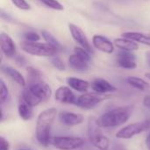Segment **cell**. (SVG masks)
<instances>
[{"instance_id":"obj_1","label":"cell","mask_w":150,"mask_h":150,"mask_svg":"<svg viewBox=\"0 0 150 150\" xmlns=\"http://www.w3.org/2000/svg\"><path fill=\"white\" fill-rule=\"evenodd\" d=\"M57 113L56 108H49L43 111L37 118L36 139L43 147H47L50 143L51 129Z\"/></svg>"},{"instance_id":"obj_2","label":"cell","mask_w":150,"mask_h":150,"mask_svg":"<svg viewBox=\"0 0 150 150\" xmlns=\"http://www.w3.org/2000/svg\"><path fill=\"white\" fill-rule=\"evenodd\" d=\"M134 106L132 105H123L105 112L98 119L102 127H114L126 123L131 117Z\"/></svg>"},{"instance_id":"obj_3","label":"cell","mask_w":150,"mask_h":150,"mask_svg":"<svg viewBox=\"0 0 150 150\" xmlns=\"http://www.w3.org/2000/svg\"><path fill=\"white\" fill-rule=\"evenodd\" d=\"M101 128L102 127L99 124L98 119L95 117L89 118L87 133L90 142L98 149L108 150L110 147V141L105 135H104Z\"/></svg>"},{"instance_id":"obj_4","label":"cell","mask_w":150,"mask_h":150,"mask_svg":"<svg viewBox=\"0 0 150 150\" xmlns=\"http://www.w3.org/2000/svg\"><path fill=\"white\" fill-rule=\"evenodd\" d=\"M20 47L25 53L38 56H54L58 52V49L48 43L23 41L21 42Z\"/></svg>"},{"instance_id":"obj_5","label":"cell","mask_w":150,"mask_h":150,"mask_svg":"<svg viewBox=\"0 0 150 150\" xmlns=\"http://www.w3.org/2000/svg\"><path fill=\"white\" fill-rule=\"evenodd\" d=\"M150 128V119L145 120L141 122H135L129 124L120 130H119L116 134V137L118 139L127 140L131 139L134 136L140 134Z\"/></svg>"},{"instance_id":"obj_6","label":"cell","mask_w":150,"mask_h":150,"mask_svg":"<svg viewBox=\"0 0 150 150\" xmlns=\"http://www.w3.org/2000/svg\"><path fill=\"white\" fill-rule=\"evenodd\" d=\"M109 96L105 94H100L98 92H84L83 95L79 96L76 99V105L83 109H92L104 100H106Z\"/></svg>"},{"instance_id":"obj_7","label":"cell","mask_w":150,"mask_h":150,"mask_svg":"<svg viewBox=\"0 0 150 150\" xmlns=\"http://www.w3.org/2000/svg\"><path fill=\"white\" fill-rule=\"evenodd\" d=\"M52 144L57 149L74 150L82 147L84 144V141L80 137L56 136L53 138Z\"/></svg>"},{"instance_id":"obj_8","label":"cell","mask_w":150,"mask_h":150,"mask_svg":"<svg viewBox=\"0 0 150 150\" xmlns=\"http://www.w3.org/2000/svg\"><path fill=\"white\" fill-rule=\"evenodd\" d=\"M69 32L71 33V36L72 38L82 47H83L84 49H86L89 53L91 54H93L94 51L84 33V32L77 25H74V24H69Z\"/></svg>"},{"instance_id":"obj_9","label":"cell","mask_w":150,"mask_h":150,"mask_svg":"<svg viewBox=\"0 0 150 150\" xmlns=\"http://www.w3.org/2000/svg\"><path fill=\"white\" fill-rule=\"evenodd\" d=\"M28 88L41 102L48 100L52 94V91L49 85L42 81L28 84Z\"/></svg>"},{"instance_id":"obj_10","label":"cell","mask_w":150,"mask_h":150,"mask_svg":"<svg viewBox=\"0 0 150 150\" xmlns=\"http://www.w3.org/2000/svg\"><path fill=\"white\" fill-rule=\"evenodd\" d=\"M117 63L120 67L127 69H134L137 67L136 57L130 51L121 50L117 54Z\"/></svg>"},{"instance_id":"obj_11","label":"cell","mask_w":150,"mask_h":150,"mask_svg":"<svg viewBox=\"0 0 150 150\" xmlns=\"http://www.w3.org/2000/svg\"><path fill=\"white\" fill-rule=\"evenodd\" d=\"M1 50L6 57H14L17 54V48L12 39L6 33H2L0 36Z\"/></svg>"},{"instance_id":"obj_12","label":"cell","mask_w":150,"mask_h":150,"mask_svg":"<svg viewBox=\"0 0 150 150\" xmlns=\"http://www.w3.org/2000/svg\"><path fill=\"white\" fill-rule=\"evenodd\" d=\"M55 99L62 104H76V98L73 91L67 86L59 87L54 94Z\"/></svg>"},{"instance_id":"obj_13","label":"cell","mask_w":150,"mask_h":150,"mask_svg":"<svg viewBox=\"0 0 150 150\" xmlns=\"http://www.w3.org/2000/svg\"><path fill=\"white\" fill-rule=\"evenodd\" d=\"M59 120L62 124L68 127H74L80 125L83 121V116L79 113L62 112L59 114Z\"/></svg>"},{"instance_id":"obj_14","label":"cell","mask_w":150,"mask_h":150,"mask_svg":"<svg viewBox=\"0 0 150 150\" xmlns=\"http://www.w3.org/2000/svg\"><path fill=\"white\" fill-rule=\"evenodd\" d=\"M92 43L97 49L104 53L112 54L114 51V45L105 36L98 35V34L94 35L92 38Z\"/></svg>"},{"instance_id":"obj_15","label":"cell","mask_w":150,"mask_h":150,"mask_svg":"<svg viewBox=\"0 0 150 150\" xmlns=\"http://www.w3.org/2000/svg\"><path fill=\"white\" fill-rule=\"evenodd\" d=\"M91 88L95 92L100 94H105L109 92H114L117 91V88L111 84L107 80L103 78H96L91 83Z\"/></svg>"},{"instance_id":"obj_16","label":"cell","mask_w":150,"mask_h":150,"mask_svg":"<svg viewBox=\"0 0 150 150\" xmlns=\"http://www.w3.org/2000/svg\"><path fill=\"white\" fill-rule=\"evenodd\" d=\"M69 65L71 69L77 71H85L89 68V62L81 58L77 54H73L69 58Z\"/></svg>"},{"instance_id":"obj_17","label":"cell","mask_w":150,"mask_h":150,"mask_svg":"<svg viewBox=\"0 0 150 150\" xmlns=\"http://www.w3.org/2000/svg\"><path fill=\"white\" fill-rule=\"evenodd\" d=\"M67 83L71 89L79 92H86L90 87V83L87 81L76 77H68Z\"/></svg>"},{"instance_id":"obj_18","label":"cell","mask_w":150,"mask_h":150,"mask_svg":"<svg viewBox=\"0 0 150 150\" xmlns=\"http://www.w3.org/2000/svg\"><path fill=\"white\" fill-rule=\"evenodd\" d=\"M113 42L114 45L121 50L134 51L139 48V45L136 42H134V40H132L127 38H117L114 40Z\"/></svg>"},{"instance_id":"obj_19","label":"cell","mask_w":150,"mask_h":150,"mask_svg":"<svg viewBox=\"0 0 150 150\" xmlns=\"http://www.w3.org/2000/svg\"><path fill=\"white\" fill-rule=\"evenodd\" d=\"M2 70L6 76H8L11 80H13L18 85H20V86L25 85V80L24 76L15 69L4 65V66H2Z\"/></svg>"},{"instance_id":"obj_20","label":"cell","mask_w":150,"mask_h":150,"mask_svg":"<svg viewBox=\"0 0 150 150\" xmlns=\"http://www.w3.org/2000/svg\"><path fill=\"white\" fill-rule=\"evenodd\" d=\"M122 36L124 38H127L130 39L132 40L148 45L150 47V36L142 33H137V32H127L122 33Z\"/></svg>"},{"instance_id":"obj_21","label":"cell","mask_w":150,"mask_h":150,"mask_svg":"<svg viewBox=\"0 0 150 150\" xmlns=\"http://www.w3.org/2000/svg\"><path fill=\"white\" fill-rule=\"evenodd\" d=\"M127 82L130 86H132V87H134L139 91H145L150 90L149 83H148L146 81H144L142 78H139L136 76H129L127 79Z\"/></svg>"},{"instance_id":"obj_22","label":"cell","mask_w":150,"mask_h":150,"mask_svg":"<svg viewBox=\"0 0 150 150\" xmlns=\"http://www.w3.org/2000/svg\"><path fill=\"white\" fill-rule=\"evenodd\" d=\"M18 114L20 118L23 120H30L31 119H33L34 115L33 106L29 105L25 102H22L18 105Z\"/></svg>"},{"instance_id":"obj_23","label":"cell","mask_w":150,"mask_h":150,"mask_svg":"<svg viewBox=\"0 0 150 150\" xmlns=\"http://www.w3.org/2000/svg\"><path fill=\"white\" fill-rule=\"evenodd\" d=\"M22 98L23 101L25 102L26 104H28L31 106H36L38 105H40L41 103V101L31 91V90L27 87L25 88L23 92H22Z\"/></svg>"},{"instance_id":"obj_24","label":"cell","mask_w":150,"mask_h":150,"mask_svg":"<svg viewBox=\"0 0 150 150\" xmlns=\"http://www.w3.org/2000/svg\"><path fill=\"white\" fill-rule=\"evenodd\" d=\"M41 73L37 69L29 66L27 67V79H28V84H32L37 82L41 81Z\"/></svg>"},{"instance_id":"obj_25","label":"cell","mask_w":150,"mask_h":150,"mask_svg":"<svg viewBox=\"0 0 150 150\" xmlns=\"http://www.w3.org/2000/svg\"><path fill=\"white\" fill-rule=\"evenodd\" d=\"M41 34H42V37L44 38V40L48 43V44H50L51 46H53V47H54L56 49H58V50H61L62 48V46L61 45V43L49 33V32H47V31H46V30H42L41 31Z\"/></svg>"},{"instance_id":"obj_26","label":"cell","mask_w":150,"mask_h":150,"mask_svg":"<svg viewBox=\"0 0 150 150\" xmlns=\"http://www.w3.org/2000/svg\"><path fill=\"white\" fill-rule=\"evenodd\" d=\"M42 4H44L46 6L56 10V11H62L63 6L57 1V0H40Z\"/></svg>"},{"instance_id":"obj_27","label":"cell","mask_w":150,"mask_h":150,"mask_svg":"<svg viewBox=\"0 0 150 150\" xmlns=\"http://www.w3.org/2000/svg\"><path fill=\"white\" fill-rule=\"evenodd\" d=\"M75 54H77L78 56H80L81 58L84 59V60L87 61V62H90L91 59L90 53H89L86 49H84L83 47H75Z\"/></svg>"},{"instance_id":"obj_28","label":"cell","mask_w":150,"mask_h":150,"mask_svg":"<svg viewBox=\"0 0 150 150\" xmlns=\"http://www.w3.org/2000/svg\"><path fill=\"white\" fill-rule=\"evenodd\" d=\"M9 98V91L7 89V86L5 85L4 82L1 80V92H0V98H1V104H4Z\"/></svg>"},{"instance_id":"obj_29","label":"cell","mask_w":150,"mask_h":150,"mask_svg":"<svg viewBox=\"0 0 150 150\" xmlns=\"http://www.w3.org/2000/svg\"><path fill=\"white\" fill-rule=\"evenodd\" d=\"M51 63H52V65H53L55 69H57L58 70H61V71L65 70L64 62H62V60L60 57H58V56L53 57V58L51 59Z\"/></svg>"},{"instance_id":"obj_30","label":"cell","mask_w":150,"mask_h":150,"mask_svg":"<svg viewBox=\"0 0 150 150\" xmlns=\"http://www.w3.org/2000/svg\"><path fill=\"white\" fill-rule=\"evenodd\" d=\"M12 4L18 9L27 11L31 9V5L25 0H11Z\"/></svg>"},{"instance_id":"obj_31","label":"cell","mask_w":150,"mask_h":150,"mask_svg":"<svg viewBox=\"0 0 150 150\" xmlns=\"http://www.w3.org/2000/svg\"><path fill=\"white\" fill-rule=\"evenodd\" d=\"M24 37L25 38L26 41H31V42H36L38 40H40V35L33 31H29L24 33Z\"/></svg>"},{"instance_id":"obj_32","label":"cell","mask_w":150,"mask_h":150,"mask_svg":"<svg viewBox=\"0 0 150 150\" xmlns=\"http://www.w3.org/2000/svg\"><path fill=\"white\" fill-rule=\"evenodd\" d=\"M10 149V145L9 142L6 139H4V137H1V150H9Z\"/></svg>"},{"instance_id":"obj_33","label":"cell","mask_w":150,"mask_h":150,"mask_svg":"<svg viewBox=\"0 0 150 150\" xmlns=\"http://www.w3.org/2000/svg\"><path fill=\"white\" fill-rule=\"evenodd\" d=\"M16 62L19 66H24L25 64V59L23 56H20L19 55V56L16 57Z\"/></svg>"},{"instance_id":"obj_34","label":"cell","mask_w":150,"mask_h":150,"mask_svg":"<svg viewBox=\"0 0 150 150\" xmlns=\"http://www.w3.org/2000/svg\"><path fill=\"white\" fill-rule=\"evenodd\" d=\"M143 105L148 108L150 109V95H147L144 98H143Z\"/></svg>"},{"instance_id":"obj_35","label":"cell","mask_w":150,"mask_h":150,"mask_svg":"<svg viewBox=\"0 0 150 150\" xmlns=\"http://www.w3.org/2000/svg\"><path fill=\"white\" fill-rule=\"evenodd\" d=\"M112 150H127L125 149L124 146H122L121 144H119V143H115L113 145V148H112Z\"/></svg>"},{"instance_id":"obj_36","label":"cell","mask_w":150,"mask_h":150,"mask_svg":"<svg viewBox=\"0 0 150 150\" xmlns=\"http://www.w3.org/2000/svg\"><path fill=\"white\" fill-rule=\"evenodd\" d=\"M1 17L3 19H6V20H11V18L9 15H5V13L4 11L1 12Z\"/></svg>"},{"instance_id":"obj_37","label":"cell","mask_w":150,"mask_h":150,"mask_svg":"<svg viewBox=\"0 0 150 150\" xmlns=\"http://www.w3.org/2000/svg\"><path fill=\"white\" fill-rule=\"evenodd\" d=\"M146 145H147V148L150 150V133L149 134L148 137L146 138Z\"/></svg>"},{"instance_id":"obj_38","label":"cell","mask_w":150,"mask_h":150,"mask_svg":"<svg viewBox=\"0 0 150 150\" xmlns=\"http://www.w3.org/2000/svg\"><path fill=\"white\" fill-rule=\"evenodd\" d=\"M146 61H147L148 65L150 67V51L146 53Z\"/></svg>"},{"instance_id":"obj_39","label":"cell","mask_w":150,"mask_h":150,"mask_svg":"<svg viewBox=\"0 0 150 150\" xmlns=\"http://www.w3.org/2000/svg\"><path fill=\"white\" fill-rule=\"evenodd\" d=\"M145 76H146L148 79H149L150 80V73H146V74H145Z\"/></svg>"},{"instance_id":"obj_40","label":"cell","mask_w":150,"mask_h":150,"mask_svg":"<svg viewBox=\"0 0 150 150\" xmlns=\"http://www.w3.org/2000/svg\"><path fill=\"white\" fill-rule=\"evenodd\" d=\"M18 150H32V149H18Z\"/></svg>"},{"instance_id":"obj_41","label":"cell","mask_w":150,"mask_h":150,"mask_svg":"<svg viewBox=\"0 0 150 150\" xmlns=\"http://www.w3.org/2000/svg\"><path fill=\"white\" fill-rule=\"evenodd\" d=\"M99 150H101V149H99Z\"/></svg>"}]
</instances>
